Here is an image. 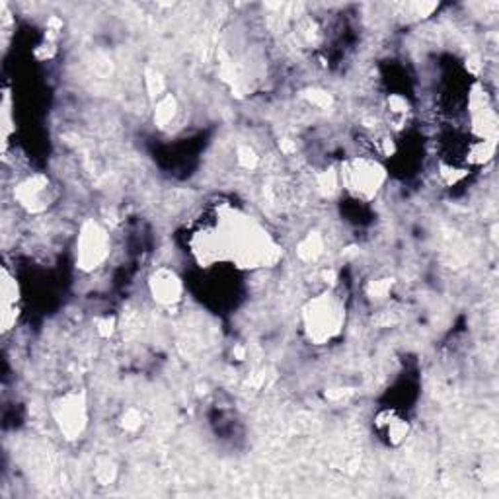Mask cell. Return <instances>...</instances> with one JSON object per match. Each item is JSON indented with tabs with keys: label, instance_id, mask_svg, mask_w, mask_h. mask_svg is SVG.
Masks as SVG:
<instances>
[{
	"label": "cell",
	"instance_id": "1",
	"mask_svg": "<svg viewBox=\"0 0 499 499\" xmlns=\"http://www.w3.org/2000/svg\"><path fill=\"white\" fill-rule=\"evenodd\" d=\"M342 308L333 303L328 294H322L320 299H314L308 310L304 312L306 332L310 340L316 343L328 342L333 333L342 326Z\"/></svg>",
	"mask_w": 499,
	"mask_h": 499
},
{
	"label": "cell",
	"instance_id": "2",
	"mask_svg": "<svg viewBox=\"0 0 499 499\" xmlns=\"http://www.w3.org/2000/svg\"><path fill=\"white\" fill-rule=\"evenodd\" d=\"M340 180H342L343 186L347 187L349 191H353L357 197L371 199L384 182V172L377 162L355 158L353 162L342 166Z\"/></svg>",
	"mask_w": 499,
	"mask_h": 499
},
{
	"label": "cell",
	"instance_id": "3",
	"mask_svg": "<svg viewBox=\"0 0 499 499\" xmlns=\"http://www.w3.org/2000/svg\"><path fill=\"white\" fill-rule=\"evenodd\" d=\"M77 254H79L77 262L86 271L98 267L108 258L109 236L96 221H88L80 228L79 242H77Z\"/></svg>",
	"mask_w": 499,
	"mask_h": 499
},
{
	"label": "cell",
	"instance_id": "4",
	"mask_svg": "<svg viewBox=\"0 0 499 499\" xmlns=\"http://www.w3.org/2000/svg\"><path fill=\"white\" fill-rule=\"evenodd\" d=\"M55 421L61 431L67 435V439H77L86 427V406L84 398L79 394H67L63 396L55 408H53Z\"/></svg>",
	"mask_w": 499,
	"mask_h": 499
},
{
	"label": "cell",
	"instance_id": "5",
	"mask_svg": "<svg viewBox=\"0 0 499 499\" xmlns=\"http://www.w3.org/2000/svg\"><path fill=\"white\" fill-rule=\"evenodd\" d=\"M150 291L160 304H174L182 299V281L172 269L160 267L150 277Z\"/></svg>",
	"mask_w": 499,
	"mask_h": 499
},
{
	"label": "cell",
	"instance_id": "6",
	"mask_svg": "<svg viewBox=\"0 0 499 499\" xmlns=\"http://www.w3.org/2000/svg\"><path fill=\"white\" fill-rule=\"evenodd\" d=\"M322 252H324V240L318 232L306 235L303 240L299 242V246H296V254H299V258H301L303 262H314L316 258L322 255Z\"/></svg>",
	"mask_w": 499,
	"mask_h": 499
},
{
	"label": "cell",
	"instance_id": "7",
	"mask_svg": "<svg viewBox=\"0 0 499 499\" xmlns=\"http://www.w3.org/2000/svg\"><path fill=\"white\" fill-rule=\"evenodd\" d=\"M176 100L172 94H164L162 98L157 100V108H155V121L158 127H166L168 123L176 116Z\"/></svg>",
	"mask_w": 499,
	"mask_h": 499
},
{
	"label": "cell",
	"instance_id": "8",
	"mask_svg": "<svg viewBox=\"0 0 499 499\" xmlns=\"http://www.w3.org/2000/svg\"><path fill=\"white\" fill-rule=\"evenodd\" d=\"M94 478L98 482L100 486H108L113 482L116 478V464L111 462L109 459L100 460L96 464V470H94Z\"/></svg>",
	"mask_w": 499,
	"mask_h": 499
},
{
	"label": "cell",
	"instance_id": "9",
	"mask_svg": "<svg viewBox=\"0 0 499 499\" xmlns=\"http://www.w3.org/2000/svg\"><path fill=\"white\" fill-rule=\"evenodd\" d=\"M121 425H123L125 431H137L143 425V413L137 408H127V410L123 411Z\"/></svg>",
	"mask_w": 499,
	"mask_h": 499
},
{
	"label": "cell",
	"instance_id": "10",
	"mask_svg": "<svg viewBox=\"0 0 499 499\" xmlns=\"http://www.w3.org/2000/svg\"><path fill=\"white\" fill-rule=\"evenodd\" d=\"M238 162H240V166L254 168L255 162H258V157H255V152L250 147H240L238 148Z\"/></svg>",
	"mask_w": 499,
	"mask_h": 499
},
{
	"label": "cell",
	"instance_id": "11",
	"mask_svg": "<svg viewBox=\"0 0 499 499\" xmlns=\"http://www.w3.org/2000/svg\"><path fill=\"white\" fill-rule=\"evenodd\" d=\"M369 291H371V294H374L377 299H382V296H386V294L390 293V281H388V279H379V281H374V283L369 287Z\"/></svg>",
	"mask_w": 499,
	"mask_h": 499
}]
</instances>
